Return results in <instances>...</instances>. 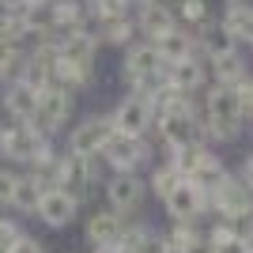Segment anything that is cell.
Here are the masks:
<instances>
[{"mask_svg": "<svg viewBox=\"0 0 253 253\" xmlns=\"http://www.w3.org/2000/svg\"><path fill=\"white\" fill-rule=\"evenodd\" d=\"M0 155L23 159V163H38V159H45L49 151H45L42 132H34L27 121H19V125H8L0 132Z\"/></svg>", "mask_w": 253, "mask_h": 253, "instance_id": "obj_1", "label": "cell"}, {"mask_svg": "<svg viewBox=\"0 0 253 253\" xmlns=\"http://www.w3.org/2000/svg\"><path fill=\"white\" fill-rule=\"evenodd\" d=\"M68 110H72V98H68L64 87H42V91H38V110H34V117L27 125L45 136V132H53V128L68 117Z\"/></svg>", "mask_w": 253, "mask_h": 253, "instance_id": "obj_2", "label": "cell"}, {"mask_svg": "<svg viewBox=\"0 0 253 253\" xmlns=\"http://www.w3.org/2000/svg\"><path fill=\"white\" fill-rule=\"evenodd\" d=\"M208 114H211V132L215 136H234V125L242 117V102H238V91L234 87H215L208 95Z\"/></svg>", "mask_w": 253, "mask_h": 253, "instance_id": "obj_3", "label": "cell"}, {"mask_svg": "<svg viewBox=\"0 0 253 253\" xmlns=\"http://www.w3.org/2000/svg\"><path fill=\"white\" fill-rule=\"evenodd\" d=\"M114 136V121H106V117H87L84 125L72 132V155H95V151L106 148V140Z\"/></svg>", "mask_w": 253, "mask_h": 253, "instance_id": "obj_4", "label": "cell"}, {"mask_svg": "<svg viewBox=\"0 0 253 253\" xmlns=\"http://www.w3.org/2000/svg\"><path fill=\"white\" fill-rule=\"evenodd\" d=\"M148 121H151L148 102H144V98H125L114 114V132H121V136H140V132L148 128Z\"/></svg>", "mask_w": 253, "mask_h": 253, "instance_id": "obj_5", "label": "cell"}, {"mask_svg": "<svg viewBox=\"0 0 253 253\" xmlns=\"http://www.w3.org/2000/svg\"><path fill=\"white\" fill-rule=\"evenodd\" d=\"M167 208H170V215H178V219H193V215L204 208L201 185H193V181H178V185L167 193Z\"/></svg>", "mask_w": 253, "mask_h": 253, "instance_id": "obj_6", "label": "cell"}, {"mask_svg": "<svg viewBox=\"0 0 253 253\" xmlns=\"http://www.w3.org/2000/svg\"><path fill=\"white\" fill-rule=\"evenodd\" d=\"M34 211H38V215H42L49 227H64V223L76 215V201H72L64 189H45Z\"/></svg>", "mask_w": 253, "mask_h": 253, "instance_id": "obj_7", "label": "cell"}, {"mask_svg": "<svg viewBox=\"0 0 253 253\" xmlns=\"http://www.w3.org/2000/svg\"><path fill=\"white\" fill-rule=\"evenodd\" d=\"M87 178H91V167H87L84 155H68L57 163V189H64L68 197H80V189L87 185Z\"/></svg>", "mask_w": 253, "mask_h": 253, "instance_id": "obj_8", "label": "cell"}, {"mask_svg": "<svg viewBox=\"0 0 253 253\" xmlns=\"http://www.w3.org/2000/svg\"><path fill=\"white\" fill-rule=\"evenodd\" d=\"M4 106H8V114L15 117V121H31L34 110H38V91H34L27 80H15V84H8V91H4Z\"/></svg>", "mask_w": 253, "mask_h": 253, "instance_id": "obj_9", "label": "cell"}, {"mask_svg": "<svg viewBox=\"0 0 253 253\" xmlns=\"http://www.w3.org/2000/svg\"><path fill=\"white\" fill-rule=\"evenodd\" d=\"M102 151H106V159H110L117 170H132L140 163V155H144L140 144H136V136H121V132H114V136L106 140Z\"/></svg>", "mask_w": 253, "mask_h": 253, "instance_id": "obj_10", "label": "cell"}, {"mask_svg": "<svg viewBox=\"0 0 253 253\" xmlns=\"http://www.w3.org/2000/svg\"><path fill=\"white\" fill-rule=\"evenodd\" d=\"M163 136H167L170 148H185V144H193L197 125H193L189 110H170V114L163 117Z\"/></svg>", "mask_w": 253, "mask_h": 253, "instance_id": "obj_11", "label": "cell"}, {"mask_svg": "<svg viewBox=\"0 0 253 253\" xmlns=\"http://www.w3.org/2000/svg\"><path fill=\"white\" fill-rule=\"evenodd\" d=\"M91 53H95V45H91V34H68L61 45H57V57H61L64 64H72V68H84L91 64Z\"/></svg>", "mask_w": 253, "mask_h": 253, "instance_id": "obj_12", "label": "cell"}, {"mask_svg": "<svg viewBox=\"0 0 253 253\" xmlns=\"http://www.w3.org/2000/svg\"><path fill=\"white\" fill-rule=\"evenodd\" d=\"M87 238L95 246H114L117 238H121V219H117L114 211H98V215H91V223H87Z\"/></svg>", "mask_w": 253, "mask_h": 253, "instance_id": "obj_13", "label": "cell"}, {"mask_svg": "<svg viewBox=\"0 0 253 253\" xmlns=\"http://www.w3.org/2000/svg\"><path fill=\"white\" fill-rule=\"evenodd\" d=\"M159 53L151 45H140V49L128 53V80L136 84V80H148V76H159Z\"/></svg>", "mask_w": 253, "mask_h": 253, "instance_id": "obj_14", "label": "cell"}, {"mask_svg": "<svg viewBox=\"0 0 253 253\" xmlns=\"http://www.w3.org/2000/svg\"><path fill=\"white\" fill-rule=\"evenodd\" d=\"M106 193H110V204L114 208H132V204L140 201V181L136 178H128V174H117L110 185H106Z\"/></svg>", "mask_w": 253, "mask_h": 253, "instance_id": "obj_15", "label": "cell"}, {"mask_svg": "<svg viewBox=\"0 0 253 253\" xmlns=\"http://www.w3.org/2000/svg\"><path fill=\"white\" fill-rule=\"evenodd\" d=\"M155 53H159V61H185V53H189V38L178 31H170V34H159L155 38Z\"/></svg>", "mask_w": 253, "mask_h": 253, "instance_id": "obj_16", "label": "cell"}, {"mask_svg": "<svg viewBox=\"0 0 253 253\" xmlns=\"http://www.w3.org/2000/svg\"><path fill=\"white\" fill-rule=\"evenodd\" d=\"M211 64H215V76H219L223 87H234L246 80V68L238 61V53H219V57H211Z\"/></svg>", "mask_w": 253, "mask_h": 253, "instance_id": "obj_17", "label": "cell"}, {"mask_svg": "<svg viewBox=\"0 0 253 253\" xmlns=\"http://www.w3.org/2000/svg\"><path fill=\"white\" fill-rule=\"evenodd\" d=\"M140 27L159 38V34H170V31H174V15H170L167 8H159V4H148L144 15H140Z\"/></svg>", "mask_w": 253, "mask_h": 253, "instance_id": "obj_18", "label": "cell"}, {"mask_svg": "<svg viewBox=\"0 0 253 253\" xmlns=\"http://www.w3.org/2000/svg\"><path fill=\"white\" fill-rule=\"evenodd\" d=\"M223 31L231 34V38H246V42H253V8H231V11H227Z\"/></svg>", "mask_w": 253, "mask_h": 253, "instance_id": "obj_19", "label": "cell"}, {"mask_svg": "<svg viewBox=\"0 0 253 253\" xmlns=\"http://www.w3.org/2000/svg\"><path fill=\"white\" fill-rule=\"evenodd\" d=\"M170 84H174V91H193L201 84V68L193 61H174L170 64Z\"/></svg>", "mask_w": 253, "mask_h": 253, "instance_id": "obj_20", "label": "cell"}, {"mask_svg": "<svg viewBox=\"0 0 253 253\" xmlns=\"http://www.w3.org/2000/svg\"><path fill=\"white\" fill-rule=\"evenodd\" d=\"M38 201H42V185H38L34 178H19V181H15V197H11L15 208L34 211V208H38Z\"/></svg>", "mask_w": 253, "mask_h": 253, "instance_id": "obj_21", "label": "cell"}, {"mask_svg": "<svg viewBox=\"0 0 253 253\" xmlns=\"http://www.w3.org/2000/svg\"><path fill=\"white\" fill-rule=\"evenodd\" d=\"M174 155H178V159H174V167H178L181 174H193V170H197V163H201V155H204V151L197 148V144H185V148H174Z\"/></svg>", "mask_w": 253, "mask_h": 253, "instance_id": "obj_22", "label": "cell"}, {"mask_svg": "<svg viewBox=\"0 0 253 253\" xmlns=\"http://www.w3.org/2000/svg\"><path fill=\"white\" fill-rule=\"evenodd\" d=\"M204 45H208L211 57H219V53H234V38L223 27H215V31H208V38H204Z\"/></svg>", "mask_w": 253, "mask_h": 253, "instance_id": "obj_23", "label": "cell"}, {"mask_svg": "<svg viewBox=\"0 0 253 253\" xmlns=\"http://www.w3.org/2000/svg\"><path fill=\"white\" fill-rule=\"evenodd\" d=\"M178 181H181V170H178V167H163V170L155 174V193H159V197H167Z\"/></svg>", "mask_w": 253, "mask_h": 253, "instance_id": "obj_24", "label": "cell"}, {"mask_svg": "<svg viewBox=\"0 0 253 253\" xmlns=\"http://www.w3.org/2000/svg\"><path fill=\"white\" fill-rule=\"evenodd\" d=\"M19 64H23L19 53H15L4 38H0V76H15V72H19Z\"/></svg>", "mask_w": 253, "mask_h": 253, "instance_id": "obj_25", "label": "cell"}, {"mask_svg": "<svg viewBox=\"0 0 253 253\" xmlns=\"http://www.w3.org/2000/svg\"><path fill=\"white\" fill-rule=\"evenodd\" d=\"M15 181H19V174L0 170V204H11V197H15Z\"/></svg>", "mask_w": 253, "mask_h": 253, "instance_id": "obj_26", "label": "cell"}, {"mask_svg": "<svg viewBox=\"0 0 253 253\" xmlns=\"http://www.w3.org/2000/svg\"><path fill=\"white\" fill-rule=\"evenodd\" d=\"M181 15H185L189 23H201L204 19V4L201 0H181Z\"/></svg>", "mask_w": 253, "mask_h": 253, "instance_id": "obj_27", "label": "cell"}, {"mask_svg": "<svg viewBox=\"0 0 253 253\" xmlns=\"http://www.w3.org/2000/svg\"><path fill=\"white\" fill-rule=\"evenodd\" d=\"M8 253H42V246L34 242V238H27V234H19L15 242H11V250Z\"/></svg>", "mask_w": 253, "mask_h": 253, "instance_id": "obj_28", "label": "cell"}, {"mask_svg": "<svg viewBox=\"0 0 253 253\" xmlns=\"http://www.w3.org/2000/svg\"><path fill=\"white\" fill-rule=\"evenodd\" d=\"M106 34H110L114 42H125V38H128V23L125 19H110V23H106Z\"/></svg>", "mask_w": 253, "mask_h": 253, "instance_id": "obj_29", "label": "cell"}, {"mask_svg": "<svg viewBox=\"0 0 253 253\" xmlns=\"http://www.w3.org/2000/svg\"><path fill=\"white\" fill-rule=\"evenodd\" d=\"M215 253H253V250L242 242V238H238V234H234V238H227L223 246H215Z\"/></svg>", "mask_w": 253, "mask_h": 253, "instance_id": "obj_30", "label": "cell"}, {"mask_svg": "<svg viewBox=\"0 0 253 253\" xmlns=\"http://www.w3.org/2000/svg\"><path fill=\"white\" fill-rule=\"evenodd\" d=\"M140 253H167L163 238H140Z\"/></svg>", "mask_w": 253, "mask_h": 253, "instance_id": "obj_31", "label": "cell"}, {"mask_svg": "<svg viewBox=\"0 0 253 253\" xmlns=\"http://www.w3.org/2000/svg\"><path fill=\"white\" fill-rule=\"evenodd\" d=\"M181 253H215V246H211L208 238H193V242L185 246V250H181Z\"/></svg>", "mask_w": 253, "mask_h": 253, "instance_id": "obj_32", "label": "cell"}, {"mask_svg": "<svg viewBox=\"0 0 253 253\" xmlns=\"http://www.w3.org/2000/svg\"><path fill=\"white\" fill-rule=\"evenodd\" d=\"M246 185H250V189H253V159H250V163H246Z\"/></svg>", "mask_w": 253, "mask_h": 253, "instance_id": "obj_33", "label": "cell"}, {"mask_svg": "<svg viewBox=\"0 0 253 253\" xmlns=\"http://www.w3.org/2000/svg\"><path fill=\"white\" fill-rule=\"evenodd\" d=\"M95 253H121V250H117V246H98Z\"/></svg>", "mask_w": 253, "mask_h": 253, "instance_id": "obj_34", "label": "cell"}, {"mask_svg": "<svg viewBox=\"0 0 253 253\" xmlns=\"http://www.w3.org/2000/svg\"><path fill=\"white\" fill-rule=\"evenodd\" d=\"M167 253H181V246H167Z\"/></svg>", "mask_w": 253, "mask_h": 253, "instance_id": "obj_35", "label": "cell"}]
</instances>
